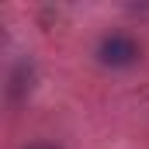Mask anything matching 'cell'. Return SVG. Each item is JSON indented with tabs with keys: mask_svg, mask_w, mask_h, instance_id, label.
I'll list each match as a JSON object with an SVG mask.
<instances>
[{
	"mask_svg": "<svg viewBox=\"0 0 149 149\" xmlns=\"http://www.w3.org/2000/svg\"><path fill=\"white\" fill-rule=\"evenodd\" d=\"M97 63L108 66V70H128L139 63L142 56V42L132 35V31H104L97 38Z\"/></svg>",
	"mask_w": 149,
	"mask_h": 149,
	"instance_id": "1",
	"label": "cell"
},
{
	"mask_svg": "<svg viewBox=\"0 0 149 149\" xmlns=\"http://www.w3.org/2000/svg\"><path fill=\"white\" fill-rule=\"evenodd\" d=\"M35 83H38L35 63H31L28 56H21V59L10 66V73H7V97H10V104H24V101L31 97Z\"/></svg>",
	"mask_w": 149,
	"mask_h": 149,
	"instance_id": "2",
	"label": "cell"
},
{
	"mask_svg": "<svg viewBox=\"0 0 149 149\" xmlns=\"http://www.w3.org/2000/svg\"><path fill=\"white\" fill-rule=\"evenodd\" d=\"M21 149H63V146L52 142V139H35V142H28V146H21Z\"/></svg>",
	"mask_w": 149,
	"mask_h": 149,
	"instance_id": "3",
	"label": "cell"
}]
</instances>
